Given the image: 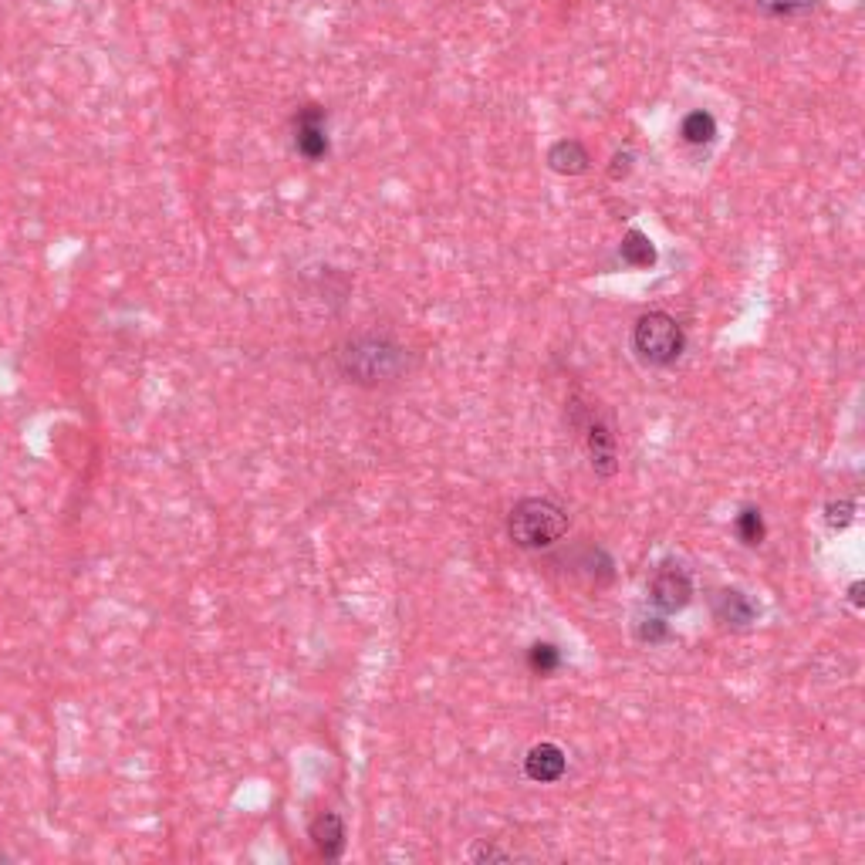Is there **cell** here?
<instances>
[{"instance_id": "obj_4", "label": "cell", "mask_w": 865, "mask_h": 865, "mask_svg": "<svg viewBox=\"0 0 865 865\" xmlns=\"http://www.w3.org/2000/svg\"><path fill=\"white\" fill-rule=\"evenodd\" d=\"M632 352L649 369H666L686 352V332L683 325L666 311H646L632 325Z\"/></svg>"}, {"instance_id": "obj_15", "label": "cell", "mask_w": 865, "mask_h": 865, "mask_svg": "<svg viewBox=\"0 0 865 865\" xmlns=\"http://www.w3.org/2000/svg\"><path fill=\"white\" fill-rule=\"evenodd\" d=\"M632 636H636L642 646H663V642L673 639V629L663 615H636V622H632Z\"/></svg>"}, {"instance_id": "obj_8", "label": "cell", "mask_w": 865, "mask_h": 865, "mask_svg": "<svg viewBox=\"0 0 865 865\" xmlns=\"http://www.w3.org/2000/svg\"><path fill=\"white\" fill-rule=\"evenodd\" d=\"M568 771V754L561 751L558 744L551 740H541L534 744L528 754H524V778L534 781V784H555L565 778Z\"/></svg>"}, {"instance_id": "obj_20", "label": "cell", "mask_w": 865, "mask_h": 865, "mask_svg": "<svg viewBox=\"0 0 865 865\" xmlns=\"http://www.w3.org/2000/svg\"><path fill=\"white\" fill-rule=\"evenodd\" d=\"M632 163H636L632 149H619V153L612 156V163H609V180H612V183L626 180V176L632 173Z\"/></svg>"}, {"instance_id": "obj_3", "label": "cell", "mask_w": 865, "mask_h": 865, "mask_svg": "<svg viewBox=\"0 0 865 865\" xmlns=\"http://www.w3.org/2000/svg\"><path fill=\"white\" fill-rule=\"evenodd\" d=\"M568 426L578 433L585 447V457L599 477L619 474V436H615L612 419L595 403H585L582 396L568 399Z\"/></svg>"}, {"instance_id": "obj_17", "label": "cell", "mask_w": 865, "mask_h": 865, "mask_svg": "<svg viewBox=\"0 0 865 865\" xmlns=\"http://www.w3.org/2000/svg\"><path fill=\"white\" fill-rule=\"evenodd\" d=\"M754 7L768 17H805L818 7V0H754Z\"/></svg>"}, {"instance_id": "obj_7", "label": "cell", "mask_w": 865, "mask_h": 865, "mask_svg": "<svg viewBox=\"0 0 865 865\" xmlns=\"http://www.w3.org/2000/svg\"><path fill=\"white\" fill-rule=\"evenodd\" d=\"M308 838L315 845V852L325 862H338L345 855V842H349V832H345V818L338 811H318L308 825Z\"/></svg>"}, {"instance_id": "obj_2", "label": "cell", "mask_w": 865, "mask_h": 865, "mask_svg": "<svg viewBox=\"0 0 865 865\" xmlns=\"http://www.w3.org/2000/svg\"><path fill=\"white\" fill-rule=\"evenodd\" d=\"M572 528V514L551 497H521L507 514V538L521 551L555 548Z\"/></svg>"}, {"instance_id": "obj_11", "label": "cell", "mask_w": 865, "mask_h": 865, "mask_svg": "<svg viewBox=\"0 0 865 865\" xmlns=\"http://www.w3.org/2000/svg\"><path fill=\"white\" fill-rule=\"evenodd\" d=\"M588 166H592V156L578 139H558L548 149V169L558 176H582L588 173Z\"/></svg>"}, {"instance_id": "obj_14", "label": "cell", "mask_w": 865, "mask_h": 865, "mask_svg": "<svg viewBox=\"0 0 865 865\" xmlns=\"http://www.w3.org/2000/svg\"><path fill=\"white\" fill-rule=\"evenodd\" d=\"M680 136H683L686 146H710V142L717 139V119H713L707 109H697V112L683 115Z\"/></svg>"}, {"instance_id": "obj_1", "label": "cell", "mask_w": 865, "mask_h": 865, "mask_svg": "<svg viewBox=\"0 0 865 865\" xmlns=\"http://www.w3.org/2000/svg\"><path fill=\"white\" fill-rule=\"evenodd\" d=\"M335 369L352 386L376 389L406 376L409 349L386 332H362L345 338L335 349Z\"/></svg>"}, {"instance_id": "obj_9", "label": "cell", "mask_w": 865, "mask_h": 865, "mask_svg": "<svg viewBox=\"0 0 865 865\" xmlns=\"http://www.w3.org/2000/svg\"><path fill=\"white\" fill-rule=\"evenodd\" d=\"M713 619L724 622L730 629H747L761 615V609L751 602V595H744L740 588H720L713 592Z\"/></svg>"}, {"instance_id": "obj_12", "label": "cell", "mask_w": 865, "mask_h": 865, "mask_svg": "<svg viewBox=\"0 0 865 865\" xmlns=\"http://www.w3.org/2000/svg\"><path fill=\"white\" fill-rule=\"evenodd\" d=\"M619 254H622V261L629 267H636V271H649V267H656L659 261L656 244L649 240V234H642L639 227L626 230V237H622V244H619Z\"/></svg>"}, {"instance_id": "obj_10", "label": "cell", "mask_w": 865, "mask_h": 865, "mask_svg": "<svg viewBox=\"0 0 865 865\" xmlns=\"http://www.w3.org/2000/svg\"><path fill=\"white\" fill-rule=\"evenodd\" d=\"M568 565H572V572L575 575H582L585 582H592L595 588L599 585H609L612 578H615V561H612V555L605 548H599V545H585V548H578L572 558H568Z\"/></svg>"}, {"instance_id": "obj_13", "label": "cell", "mask_w": 865, "mask_h": 865, "mask_svg": "<svg viewBox=\"0 0 865 865\" xmlns=\"http://www.w3.org/2000/svg\"><path fill=\"white\" fill-rule=\"evenodd\" d=\"M734 534H737V541H740L744 548L764 545V538H768V524H764L761 507H754V504L740 507L737 517H734Z\"/></svg>"}, {"instance_id": "obj_5", "label": "cell", "mask_w": 865, "mask_h": 865, "mask_svg": "<svg viewBox=\"0 0 865 865\" xmlns=\"http://www.w3.org/2000/svg\"><path fill=\"white\" fill-rule=\"evenodd\" d=\"M291 139H294V153L305 159V163H321V159L332 153V139H328V112L315 102L301 105L291 119Z\"/></svg>"}, {"instance_id": "obj_6", "label": "cell", "mask_w": 865, "mask_h": 865, "mask_svg": "<svg viewBox=\"0 0 865 865\" xmlns=\"http://www.w3.org/2000/svg\"><path fill=\"white\" fill-rule=\"evenodd\" d=\"M646 592H649V602H653L659 612L676 615L693 602V578L683 565H676V561H663V565L649 575Z\"/></svg>"}, {"instance_id": "obj_19", "label": "cell", "mask_w": 865, "mask_h": 865, "mask_svg": "<svg viewBox=\"0 0 865 865\" xmlns=\"http://www.w3.org/2000/svg\"><path fill=\"white\" fill-rule=\"evenodd\" d=\"M514 852L507 849H497V845L490 842H477L474 849H470V862H511Z\"/></svg>"}, {"instance_id": "obj_21", "label": "cell", "mask_w": 865, "mask_h": 865, "mask_svg": "<svg viewBox=\"0 0 865 865\" xmlns=\"http://www.w3.org/2000/svg\"><path fill=\"white\" fill-rule=\"evenodd\" d=\"M862 588H865L862 582H852V585H849V602H852V605H855V609H859V612L865 609V599H862Z\"/></svg>"}, {"instance_id": "obj_18", "label": "cell", "mask_w": 865, "mask_h": 865, "mask_svg": "<svg viewBox=\"0 0 865 865\" xmlns=\"http://www.w3.org/2000/svg\"><path fill=\"white\" fill-rule=\"evenodd\" d=\"M855 521V501H832L825 504V524L828 531H845Z\"/></svg>"}, {"instance_id": "obj_16", "label": "cell", "mask_w": 865, "mask_h": 865, "mask_svg": "<svg viewBox=\"0 0 865 865\" xmlns=\"http://www.w3.org/2000/svg\"><path fill=\"white\" fill-rule=\"evenodd\" d=\"M528 670L534 676H551L561 670V649L555 642H534L528 649Z\"/></svg>"}]
</instances>
